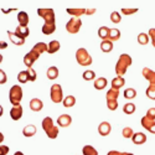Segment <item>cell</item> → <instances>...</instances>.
<instances>
[{
	"mask_svg": "<svg viewBox=\"0 0 155 155\" xmlns=\"http://www.w3.org/2000/svg\"><path fill=\"white\" fill-rule=\"evenodd\" d=\"M141 74L145 80L149 81V86L145 91V94L149 99H153L155 101V71H153L151 68L149 67H144L141 70Z\"/></svg>",
	"mask_w": 155,
	"mask_h": 155,
	"instance_id": "cell-1",
	"label": "cell"
},
{
	"mask_svg": "<svg viewBox=\"0 0 155 155\" xmlns=\"http://www.w3.org/2000/svg\"><path fill=\"white\" fill-rule=\"evenodd\" d=\"M133 63L132 57L128 54H122L115 63V73H117L119 77H123L127 72V70L130 67V64Z\"/></svg>",
	"mask_w": 155,
	"mask_h": 155,
	"instance_id": "cell-2",
	"label": "cell"
},
{
	"mask_svg": "<svg viewBox=\"0 0 155 155\" xmlns=\"http://www.w3.org/2000/svg\"><path fill=\"white\" fill-rule=\"evenodd\" d=\"M42 129L50 139H56L58 137V128L55 125L51 117H46L42 119Z\"/></svg>",
	"mask_w": 155,
	"mask_h": 155,
	"instance_id": "cell-3",
	"label": "cell"
},
{
	"mask_svg": "<svg viewBox=\"0 0 155 155\" xmlns=\"http://www.w3.org/2000/svg\"><path fill=\"white\" fill-rule=\"evenodd\" d=\"M37 15L45 20V24H50V25L56 24V16H55L54 9H50V8H38L37 9Z\"/></svg>",
	"mask_w": 155,
	"mask_h": 155,
	"instance_id": "cell-4",
	"label": "cell"
},
{
	"mask_svg": "<svg viewBox=\"0 0 155 155\" xmlns=\"http://www.w3.org/2000/svg\"><path fill=\"white\" fill-rule=\"evenodd\" d=\"M21 99H22V88L19 84L12 86L10 88V91H9V101L12 104V107L19 106Z\"/></svg>",
	"mask_w": 155,
	"mask_h": 155,
	"instance_id": "cell-5",
	"label": "cell"
},
{
	"mask_svg": "<svg viewBox=\"0 0 155 155\" xmlns=\"http://www.w3.org/2000/svg\"><path fill=\"white\" fill-rule=\"evenodd\" d=\"M76 60L78 62V64L81 66H89V64H92V57L91 55L88 54V51L83 47L78 48L76 51Z\"/></svg>",
	"mask_w": 155,
	"mask_h": 155,
	"instance_id": "cell-6",
	"label": "cell"
},
{
	"mask_svg": "<svg viewBox=\"0 0 155 155\" xmlns=\"http://www.w3.org/2000/svg\"><path fill=\"white\" fill-rule=\"evenodd\" d=\"M37 78V73L36 71L31 67V68H28L26 71H21L19 72L18 74V81L20 83H26V82H35Z\"/></svg>",
	"mask_w": 155,
	"mask_h": 155,
	"instance_id": "cell-7",
	"label": "cell"
},
{
	"mask_svg": "<svg viewBox=\"0 0 155 155\" xmlns=\"http://www.w3.org/2000/svg\"><path fill=\"white\" fill-rule=\"evenodd\" d=\"M50 97H51V101L54 103H61L63 102V92H62V87L61 84H52L51 86V89H50Z\"/></svg>",
	"mask_w": 155,
	"mask_h": 155,
	"instance_id": "cell-8",
	"label": "cell"
},
{
	"mask_svg": "<svg viewBox=\"0 0 155 155\" xmlns=\"http://www.w3.org/2000/svg\"><path fill=\"white\" fill-rule=\"evenodd\" d=\"M40 55H41V54L38 52L37 50H35V48L32 47L30 52H28L26 55L24 56V63H25V66H26L28 68H31V67H32V64L35 63V61L38 60Z\"/></svg>",
	"mask_w": 155,
	"mask_h": 155,
	"instance_id": "cell-9",
	"label": "cell"
},
{
	"mask_svg": "<svg viewBox=\"0 0 155 155\" xmlns=\"http://www.w3.org/2000/svg\"><path fill=\"white\" fill-rule=\"evenodd\" d=\"M81 26H82V21L80 18H71L66 24V30L70 34H77L81 30Z\"/></svg>",
	"mask_w": 155,
	"mask_h": 155,
	"instance_id": "cell-10",
	"label": "cell"
},
{
	"mask_svg": "<svg viewBox=\"0 0 155 155\" xmlns=\"http://www.w3.org/2000/svg\"><path fill=\"white\" fill-rule=\"evenodd\" d=\"M140 123H141V127H143V128H145L147 130H149L150 133L155 134V120L154 119L149 118L148 115H144V117L141 118Z\"/></svg>",
	"mask_w": 155,
	"mask_h": 155,
	"instance_id": "cell-11",
	"label": "cell"
},
{
	"mask_svg": "<svg viewBox=\"0 0 155 155\" xmlns=\"http://www.w3.org/2000/svg\"><path fill=\"white\" fill-rule=\"evenodd\" d=\"M22 113H24V110H22L21 104L14 106L10 109V117H11L12 120H20L21 117H22Z\"/></svg>",
	"mask_w": 155,
	"mask_h": 155,
	"instance_id": "cell-12",
	"label": "cell"
},
{
	"mask_svg": "<svg viewBox=\"0 0 155 155\" xmlns=\"http://www.w3.org/2000/svg\"><path fill=\"white\" fill-rule=\"evenodd\" d=\"M110 130H112V127H110V124H109L108 122H102V123L98 125V133H99L102 137L109 135Z\"/></svg>",
	"mask_w": 155,
	"mask_h": 155,
	"instance_id": "cell-13",
	"label": "cell"
},
{
	"mask_svg": "<svg viewBox=\"0 0 155 155\" xmlns=\"http://www.w3.org/2000/svg\"><path fill=\"white\" fill-rule=\"evenodd\" d=\"M71 123H72V118H71V115H68V114H61L60 117L57 118V124L60 127H62V128L68 127Z\"/></svg>",
	"mask_w": 155,
	"mask_h": 155,
	"instance_id": "cell-14",
	"label": "cell"
},
{
	"mask_svg": "<svg viewBox=\"0 0 155 155\" xmlns=\"http://www.w3.org/2000/svg\"><path fill=\"white\" fill-rule=\"evenodd\" d=\"M44 108V103L41 99L38 98H32L30 101V109L34 110V112H40L41 109Z\"/></svg>",
	"mask_w": 155,
	"mask_h": 155,
	"instance_id": "cell-15",
	"label": "cell"
},
{
	"mask_svg": "<svg viewBox=\"0 0 155 155\" xmlns=\"http://www.w3.org/2000/svg\"><path fill=\"white\" fill-rule=\"evenodd\" d=\"M8 35H9V38H10V41L16 45V46H21L25 44V40L24 38H21L20 36H18L15 32H12V31H8Z\"/></svg>",
	"mask_w": 155,
	"mask_h": 155,
	"instance_id": "cell-16",
	"label": "cell"
},
{
	"mask_svg": "<svg viewBox=\"0 0 155 155\" xmlns=\"http://www.w3.org/2000/svg\"><path fill=\"white\" fill-rule=\"evenodd\" d=\"M29 14L26 11H19L18 14V21L20 24V26H28L29 25Z\"/></svg>",
	"mask_w": 155,
	"mask_h": 155,
	"instance_id": "cell-17",
	"label": "cell"
},
{
	"mask_svg": "<svg viewBox=\"0 0 155 155\" xmlns=\"http://www.w3.org/2000/svg\"><path fill=\"white\" fill-rule=\"evenodd\" d=\"M132 140H133V143L135 145H141V144H144L147 141V135L144 133H140V132L139 133H134Z\"/></svg>",
	"mask_w": 155,
	"mask_h": 155,
	"instance_id": "cell-18",
	"label": "cell"
},
{
	"mask_svg": "<svg viewBox=\"0 0 155 155\" xmlns=\"http://www.w3.org/2000/svg\"><path fill=\"white\" fill-rule=\"evenodd\" d=\"M36 133H37V128H36L35 125H32V124H29V125H26V127L22 129V134H24V137H28V138L34 137Z\"/></svg>",
	"mask_w": 155,
	"mask_h": 155,
	"instance_id": "cell-19",
	"label": "cell"
},
{
	"mask_svg": "<svg viewBox=\"0 0 155 155\" xmlns=\"http://www.w3.org/2000/svg\"><path fill=\"white\" fill-rule=\"evenodd\" d=\"M112 88H114V89H119L125 84V80H124V77H119V76H117L115 78H113L112 80Z\"/></svg>",
	"mask_w": 155,
	"mask_h": 155,
	"instance_id": "cell-20",
	"label": "cell"
},
{
	"mask_svg": "<svg viewBox=\"0 0 155 155\" xmlns=\"http://www.w3.org/2000/svg\"><path fill=\"white\" fill-rule=\"evenodd\" d=\"M14 32H15L18 36H20L21 38H24V40L30 35V30H29V28H28V26H20V25L16 28V30H15Z\"/></svg>",
	"mask_w": 155,
	"mask_h": 155,
	"instance_id": "cell-21",
	"label": "cell"
},
{
	"mask_svg": "<svg viewBox=\"0 0 155 155\" xmlns=\"http://www.w3.org/2000/svg\"><path fill=\"white\" fill-rule=\"evenodd\" d=\"M107 84H108L107 78H104V77H98V78H96L93 86H94L96 89H98V91H102V89H104V88H106Z\"/></svg>",
	"mask_w": 155,
	"mask_h": 155,
	"instance_id": "cell-22",
	"label": "cell"
},
{
	"mask_svg": "<svg viewBox=\"0 0 155 155\" xmlns=\"http://www.w3.org/2000/svg\"><path fill=\"white\" fill-rule=\"evenodd\" d=\"M86 11H87V9H80V8H77V9L68 8L67 9V12L70 15H72V18H80L82 15H86Z\"/></svg>",
	"mask_w": 155,
	"mask_h": 155,
	"instance_id": "cell-23",
	"label": "cell"
},
{
	"mask_svg": "<svg viewBox=\"0 0 155 155\" xmlns=\"http://www.w3.org/2000/svg\"><path fill=\"white\" fill-rule=\"evenodd\" d=\"M60 47H61L60 42L57 40H52L50 44H47V52L48 54H56L60 50Z\"/></svg>",
	"mask_w": 155,
	"mask_h": 155,
	"instance_id": "cell-24",
	"label": "cell"
},
{
	"mask_svg": "<svg viewBox=\"0 0 155 155\" xmlns=\"http://www.w3.org/2000/svg\"><path fill=\"white\" fill-rule=\"evenodd\" d=\"M120 38V31L118 29H109V36H108V40L112 41V42H115L118 41Z\"/></svg>",
	"mask_w": 155,
	"mask_h": 155,
	"instance_id": "cell-25",
	"label": "cell"
},
{
	"mask_svg": "<svg viewBox=\"0 0 155 155\" xmlns=\"http://www.w3.org/2000/svg\"><path fill=\"white\" fill-rule=\"evenodd\" d=\"M46 76H47V78L51 80V81H52V80H56L57 77H58V68H57L56 66H51V67H48Z\"/></svg>",
	"mask_w": 155,
	"mask_h": 155,
	"instance_id": "cell-26",
	"label": "cell"
},
{
	"mask_svg": "<svg viewBox=\"0 0 155 155\" xmlns=\"http://www.w3.org/2000/svg\"><path fill=\"white\" fill-rule=\"evenodd\" d=\"M44 35H52L56 31V24L54 25H50V24H44L42 25V29H41Z\"/></svg>",
	"mask_w": 155,
	"mask_h": 155,
	"instance_id": "cell-27",
	"label": "cell"
},
{
	"mask_svg": "<svg viewBox=\"0 0 155 155\" xmlns=\"http://www.w3.org/2000/svg\"><path fill=\"white\" fill-rule=\"evenodd\" d=\"M118 97H119V91L118 89H114V88H110L106 96L107 101H118Z\"/></svg>",
	"mask_w": 155,
	"mask_h": 155,
	"instance_id": "cell-28",
	"label": "cell"
},
{
	"mask_svg": "<svg viewBox=\"0 0 155 155\" xmlns=\"http://www.w3.org/2000/svg\"><path fill=\"white\" fill-rule=\"evenodd\" d=\"M101 50L103 52H110L113 50V42L109 41V40H103L101 42Z\"/></svg>",
	"mask_w": 155,
	"mask_h": 155,
	"instance_id": "cell-29",
	"label": "cell"
},
{
	"mask_svg": "<svg viewBox=\"0 0 155 155\" xmlns=\"http://www.w3.org/2000/svg\"><path fill=\"white\" fill-rule=\"evenodd\" d=\"M137 40H138V44H139V45H143V46H144V45H148L150 37H149V35L145 34V32H140V34L138 35V37H137Z\"/></svg>",
	"mask_w": 155,
	"mask_h": 155,
	"instance_id": "cell-30",
	"label": "cell"
},
{
	"mask_svg": "<svg viewBox=\"0 0 155 155\" xmlns=\"http://www.w3.org/2000/svg\"><path fill=\"white\" fill-rule=\"evenodd\" d=\"M62 103L66 108H71L76 104V98H74V96H66V98H63Z\"/></svg>",
	"mask_w": 155,
	"mask_h": 155,
	"instance_id": "cell-31",
	"label": "cell"
},
{
	"mask_svg": "<svg viewBox=\"0 0 155 155\" xmlns=\"http://www.w3.org/2000/svg\"><path fill=\"white\" fill-rule=\"evenodd\" d=\"M98 36L103 40H108V36H109V28L107 26H102L98 29Z\"/></svg>",
	"mask_w": 155,
	"mask_h": 155,
	"instance_id": "cell-32",
	"label": "cell"
},
{
	"mask_svg": "<svg viewBox=\"0 0 155 155\" xmlns=\"http://www.w3.org/2000/svg\"><path fill=\"white\" fill-rule=\"evenodd\" d=\"M82 154L83 155H98V151L92 145H84L82 149Z\"/></svg>",
	"mask_w": 155,
	"mask_h": 155,
	"instance_id": "cell-33",
	"label": "cell"
},
{
	"mask_svg": "<svg viewBox=\"0 0 155 155\" xmlns=\"http://www.w3.org/2000/svg\"><path fill=\"white\" fill-rule=\"evenodd\" d=\"M135 104L134 103H132V102H129V103H125L124 104V107H123V112L125 113V114H133L134 112H135Z\"/></svg>",
	"mask_w": 155,
	"mask_h": 155,
	"instance_id": "cell-34",
	"label": "cell"
},
{
	"mask_svg": "<svg viewBox=\"0 0 155 155\" xmlns=\"http://www.w3.org/2000/svg\"><path fill=\"white\" fill-rule=\"evenodd\" d=\"M82 77H83L84 81H92V80L96 78V72L92 71V70H87L82 73Z\"/></svg>",
	"mask_w": 155,
	"mask_h": 155,
	"instance_id": "cell-35",
	"label": "cell"
},
{
	"mask_svg": "<svg viewBox=\"0 0 155 155\" xmlns=\"http://www.w3.org/2000/svg\"><path fill=\"white\" fill-rule=\"evenodd\" d=\"M124 97L127 98V99H133V98H135L137 97V91L134 88H125V91H124Z\"/></svg>",
	"mask_w": 155,
	"mask_h": 155,
	"instance_id": "cell-36",
	"label": "cell"
},
{
	"mask_svg": "<svg viewBox=\"0 0 155 155\" xmlns=\"http://www.w3.org/2000/svg\"><path fill=\"white\" fill-rule=\"evenodd\" d=\"M122 135L125 138V139H132L133 135H134V132H133V129L130 127H125L123 129V132H122Z\"/></svg>",
	"mask_w": 155,
	"mask_h": 155,
	"instance_id": "cell-37",
	"label": "cell"
},
{
	"mask_svg": "<svg viewBox=\"0 0 155 155\" xmlns=\"http://www.w3.org/2000/svg\"><path fill=\"white\" fill-rule=\"evenodd\" d=\"M110 21L113 24H119L122 21V15L119 14L118 11H113L110 14Z\"/></svg>",
	"mask_w": 155,
	"mask_h": 155,
	"instance_id": "cell-38",
	"label": "cell"
},
{
	"mask_svg": "<svg viewBox=\"0 0 155 155\" xmlns=\"http://www.w3.org/2000/svg\"><path fill=\"white\" fill-rule=\"evenodd\" d=\"M137 11H138L137 8H123L122 9V14H124V15H133V14H135Z\"/></svg>",
	"mask_w": 155,
	"mask_h": 155,
	"instance_id": "cell-39",
	"label": "cell"
},
{
	"mask_svg": "<svg viewBox=\"0 0 155 155\" xmlns=\"http://www.w3.org/2000/svg\"><path fill=\"white\" fill-rule=\"evenodd\" d=\"M107 107L109 110H115L118 108V101H107Z\"/></svg>",
	"mask_w": 155,
	"mask_h": 155,
	"instance_id": "cell-40",
	"label": "cell"
},
{
	"mask_svg": "<svg viewBox=\"0 0 155 155\" xmlns=\"http://www.w3.org/2000/svg\"><path fill=\"white\" fill-rule=\"evenodd\" d=\"M148 35H149L150 40H151V44H153V46L155 47V29H154V28H151V29L148 31Z\"/></svg>",
	"mask_w": 155,
	"mask_h": 155,
	"instance_id": "cell-41",
	"label": "cell"
},
{
	"mask_svg": "<svg viewBox=\"0 0 155 155\" xmlns=\"http://www.w3.org/2000/svg\"><path fill=\"white\" fill-rule=\"evenodd\" d=\"M6 81H8V76H6V73L0 68V84H4V83H6Z\"/></svg>",
	"mask_w": 155,
	"mask_h": 155,
	"instance_id": "cell-42",
	"label": "cell"
},
{
	"mask_svg": "<svg viewBox=\"0 0 155 155\" xmlns=\"http://www.w3.org/2000/svg\"><path fill=\"white\" fill-rule=\"evenodd\" d=\"M107 155H134L132 153H120V151H117V150H110L108 151Z\"/></svg>",
	"mask_w": 155,
	"mask_h": 155,
	"instance_id": "cell-43",
	"label": "cell"
},
{
	"mask_svg": "<svg viewBox=\"0 0 155 155\" xmlns=\"http://www.w3.org/2000/svg\"><path fill=\"white\" fill-rule=\"evenodd\" d=\"M145 115H148L149 118H151V119H154V120H155V108H154V107H153V108H149Z\"/></svg>",
	"mask_w": 155,
	"mask_h": 155,
	"instance_id": "cell-44",
	"label": "cell"
},
{
	"mask_svg": "<svg viewBox=\"0 0 155 155\" xmlns=\"http://www.w3.org/2000/svg\"><path fill=\"white\" fill-rule=\"evenodd\" d=\"M9 147L8 145H0V155H8Z\"/></svg>",
	"mask_w": 155,
	"mask_h": 155,
	"instance_id": "cell-45",
	"label": "cell"
},
{
	"mask_svg": "<svg viewBox=\"0 0 155 155\" xmlns=\"http://www.w3.org/2000/svg\"><path fill=\"white\" fill-rule=\"evenodd\" d=\"M96 12V9H93V8H91V9H87V11H86V15H93Z\"/></svg>",
	"mask_w": 155,
	"mask_h": 155,
	"instance_id": "cell-46",
	"label": "cell"
},
{
	"mask_svg": "<svg viewBox=\"0 0 155 155\" xmlns=\"http://www.w3.org/2000/svg\"><path fill=\"white\" fill-rule=\"evenodd\" d=\"M8 47V44L5 41H0V50H5Z\"/></svg>",
	"mask_w": 155,
	"mask_h": 155,
	"instance_id": "cell-47",
	"label": "cell"
},
{
	"mask_svg": "<svg viewBox=\"0 0 155 155\" xmlns=\"http://www.w3.org/2000/svg\"><path fill=\"white\" fill-rule=\"evenodd\" d=\"M3 141H4V134H3L2 132H0V144H2Z\"/></svg>",
	"mask_w": 155,
	"mask_h": 155,
	"instance_id": "cell-48",
	"label": "cell"
},
{
	"mask_svg": "<svg viewBox=\"0 0 155 155\" xmlns=\"http://www.w3.org/2000/svg\"><path fill=\"white\" fill-rule=\"evenodd\" d=\"M14 9H8V10H5V9H3V11L5 12V14H8V12H10V11H12Z\"/></svg>",
	"mask_w": 155,
	"mask_h": 155,
	"instance_id": "cell-49",
	"label": "cell"
},
{
	"mask_svg": "<svg viewBox=\"0 0 155 155\" xmlns=\"http://www.w3.org/2000/svg\"><path fill=\"white\" fill-rule=\"evenodd\" d=\"M3 112H4V109H3V107H2V106H0V117L3 115Z\"/></svg>",
	"mask_w": 155,
	"mask_h": 155,
	"instance_id": "cell-50",
	"label": "cell"
},
{
	"mask_svg": "<svg viewBox=\"0 0 155 155\" xmlns=\"http://www.w3.org/2000/svg\"><path fill=\"white\" fill-rule=\"evenodd\" d=\"M14 155H24V154H22V153H21V151H16V153H15V154H14Z\"/></svg>",
	"mask_w": 155,
	"mask_h": 155,
	"instance_id": "cell-51",
	"label": "cell"
},
{
	"mask_svg": "<svg viewBox=\"0 0 155 155\" xmlns=\"http://www.w3.org/2000/svg\"><path fill=\"white\" fill-rule=\"evenodd\" d=\"M2 62H3V55L0 54V63H2Z\"/></svg>",
	"mask_w": 155,
	"mask_h": 155,
	"instance_id": "cell-52",
	"label": "cell"
}]
</instances>
